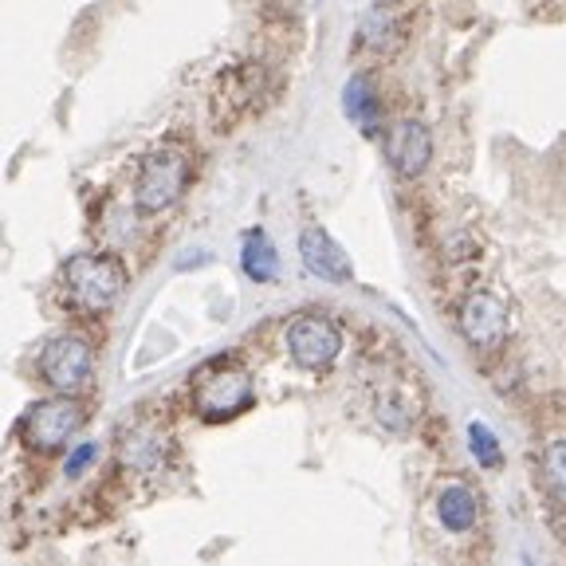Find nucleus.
Masks as SVG:
<instances>
[{
  "label": "nucleus",
  "instance_id": "f3484780",
  "mask_svg": "<svg viewBox=\"0 0 566 566\" xmlns=\"http://www.w3.org/2000/svg\"><path fill=\"white\" fill-rule=\"evenodd\" d=\"M95 457H98V444H80V449L67 457V469H63V472H67V476H80V472L87 469Z\"/></svg>",
  "mask_w": 566,
  "mask_h": 566
},
{
  "label": "nucleus",
  "instance_id": "7ed1b4c3",
  "mask_svg": "<svg viewBox=\"0 0 566 566\" xmlns=\"http://www.w3.org/2000/svg\"><path fill=\"white\" fill-rule=\"evenodd\" d=\"M189 181V158L177 146H161L142 161L138 181H134V205L138 212H161L181 197Z\"/></svg>",
  "mask_w": 566,
  "mask_h": 566
},
{
  "label": "nucleus",
  "instance_id": "f257e3e1",
  "mask_svg": "<svg viewBox=\"0 0 566 566\" xmlns=\"http://www.w3.org/2000/svg\"><path fill=\"white\" fill-rule=\"evenodd\" d=\"M126 287V268L103 252H80L63 268V292L80 311H106Z\"/></svg>",
  "mask_w": 566,
  "mask_h": 566
},
{
  "label": "nucleus",
  "instance_id": "39448f33",
  "mask_svg": "<svg viewBox=\"0 0 566 566\" xmlns=\"http://www.w3.org/2000/svg\"><path fill=\"white\" fill-rule=\"evenodd\" d=\"M287 350L303 370H327L343 354V331L335 327V318L307 311V315H295L292 327H287Z\"/></svg>",
  "mask_w": 566,
  "mask_h": 566
},
{
  "label": "nucleus",
  "instance_id": "20e7f679",
  "mask_svg": "<svg viewBox=\"0 0 566 566\" xmlns=\"http://www.w3.org/2000/svg\"><path fill=\"white\" fill-rule=\"evenodd\" d=\"M80 429H83V406L75 398H67V394L35 401L24 413V421H20V437L40 452L63 449Z\"/></svg>",
  "mask_w": 566,
  "mask_h": 566
},
{
  "label": "nucleus",
  "instance_id": "ddd939ff",
  "mask_svg": "<svg viewBox=\"0 0 566 566\" xmlns=\"http://www.w3.org/2000/svg\"><path fill=\"white\" fill-rule=\"evenodd\" d=\"M161 452H166V444L154 429H134L123 441V460L134 472H154L161 464Z\"/></svg>",
  "mask_w": 566,
  "mask_h": 566
},
{
  "label": "nucleus",
  "instance_id": "0eeeda50",
  "mask_svg": "<svg viewBox=\"0 0 566 566\" xmlns=\"http://www.w3.org/2000/svg\"><path fill=\"white\" fill-rule=\"evenodd\" d=\"M460 335L469 338L476 350H495L507 338L504 300L492 292H472L460 307Z\"/></svg>",
  "mask_w": 566,
  "mask_h": 566
},
{
  "label": "nucleus",
  "instance_id": "4468645a",
  "mask_svg": "<svg viewBox=\"0 0 566 566\" xmlns=\"http://www.w3.org/2000/svg\"><path fill=\"white\" fill-rule=\"evenodd\" d=\"M543 484L555 500H566V441H551L539 460Z\"/></svg>",
  "mask_w": 566,
  "mask_h": 566
},
{
  "label": "nucleus",
  "instance_id": "6e6552de",
  "mask_svg": "<svg viewBox=\"0 0 566 566\" xmlns=\"http://www.w3.org/2000/svg\"><path fill=\"white\" fill-rule=\"evenodd\" d=\"M386 161L398 169V174L417 177L433 161V134L424 130V123H417V118L394 123L386 134Z\"/></svg>",
  "mask_w": 566,
  "mask_h": 566
},
{
  "label": "nucleus",
  "instance_id": "f03ea898",
  "mask_svg": "<svg viewBox=\"0 0 566 566\" xmlns=\"http://www.w3.org/2000/svg\"><path fill=\"white\" fill-rule=\"evenodd\" d=\"M252 406V378L232 363H212L193 378V409L205 421H232Z\"/></svg>",
  "mask_w": 566,
  "mask_h": 566
},
{
  "label": "nucleus",
  "instance_id": "dca6fc26",
  "mask_svg": "<svg viewBox=\"0 0 566 566\" xmlns=\"http://www.w3.org/2000/svg\"><path fill=\"white\" fill-rule=\"evenodd\" d=\"M374 413H378V421L386 424L389 433H406L409 424H413V409L406 406L401 394H381L378 406H374Z\"/></svg>",
  "mask_w": 566,
  "mask_h": 566
},
{
  "label": "nucleus",
  "instance_id": "2eb2a0df",
  "mask_svg": "<svg viewBox=\"0 0 566 566\" xmlns=\"http://www.w3.org/2000/svg\"><path fill=\"white\" fill-rule=\"evenodd\" d=\"M469 449H472V457L484 464V469H500V464H504L500 441H495V433L488 429V424H480V421L469 424Z\"/></svg>",
  "mask_w": 566,
  "mask_h": 566
},
{
  "label": "nucleus",
  "instance_id": "1a4fd4ad",
  "mask_svg": "<svg viewBox=\"0 0 566 566\" xmlns=\"http://www.w3.org/2000/svg\"><path fill=\"white\" fill-rule=\"evenodd\" d=\"M300 256H303V268H307L311 275H318V280H327V283L350 280V260H346V252L327 232L318 229V224H307V229L300 232Z\"/></svg>",
  "mask_w": 566,
  "mask_h": 566
},
{
  "label": "nucleus",
  "instance_id": "f8f14e48",
  "mask_svg": "<svg viewBox=\"0 0 566 566\" xmlns=\"http://www.w3.org/2000/svg\"><path fill=\"white\" fill-rule=\"evenodd\" d=\"M240 268H244L248 280H256V283L275 280V272H280V256H275V248H272V240H268L264 229L244 232V240H240Z\"/></svg>",
  "mask_w": 566,
  "mask_h": 566
},
{
  "label": "nucleus",
  "instance_id": "9b49d317",
  "mask_svg": "<svg viewBox=\"0 0 566 566\" xmlns=\"http://www.w3.org/2000/svg\"><path fill=\"white\" fill-rule=\"evenodd\" d=\"M343 111L350 123H358L366 134H378L381 126V106H378V91L366 75H354L343 91Z\"/></svg>",
  "mask_w": 566,
  "mask_h": 566
},
{
  "label": "nucleus",
  "instance_id": "9d476101",
  "mask_svg": "<svg viewBox=\"0 0 566 566\" xmlns=\"http://www.w3.org/2000/svg\"><path fill=\"white\" fill-rule=\"evenodd\" d=\"M476 515H480V504H476V495H472V488H464V484L441 488V495H437V523H441L449 535L472 531L476 527Z\"/></svg>",
  "mask_w": 566,
  "mask_h": 566
},
{
  "label": "nucleus",
  "instance_id": "423d86ee",
  "mask_svg": "<svg viewBox=\"0 0 566 566\" xmlns=\"http://www.w3.org/2000/svg\"><path fill=\"white\" fill-rule=\"evenodd\" d=\"M40 378L55 389V394H75L91 381L95 370V354L80 335H60L40 350Z\"/></svg>",
  "mask_w": 566,
  "mask_h": 566
}]
</instances>
